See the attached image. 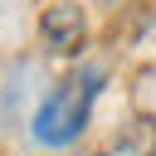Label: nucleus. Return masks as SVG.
I'll return each instance as SVG.
<instances>
[{
  "instance_id": "3",
  "label": "nucleus",
  "mask_w": 156,
  "mask_h": 156,
  "mask_svg": "<svg viewBox=\"0 0 156 156\" xmlns=\"http://www.w3.org/2000/svg\"><path fill=\"white\" fill-rule=\"evenodd\" d=\"M122 141L132 146V156H156V117H132Z\"/></svg>"
},
{
  "instance_id": "2",
  "label": "nucleus",
  "mask_w": 156,
  "mask_h": 156,
  "mask_svg": "<svg viewBox=\"0 0 156 156\" xmlns=\"http://www.w3.org/2000/svg\"><path fill=\"white\" fill-rule=\"evenodd\" d=\"M39 44L49 58H68L78 63L88 49V10L78 0H49L39 10Z\"/></svg>"
},
{
  "instance_id": "1",
  "label": "nucleus",
  "mask_w": 156,
  "mask_h": 156,
  "mask_svg": "<svg viewBox=\"0 0 156 156\" xmlns=\"http://www.w3.org/2000/svg\"><path fill=\"white\" fill-rule=\"evenodd\" d=\"M107 88V63L102 58H78L68 63L49 88L44 98L34 102L29 112V141L39 151H68L88 136V122H93V107Z\"/></svg>"
},
{
  "instance_id": "4",
  "label": "nucleus",
  "mask_w": 156,
  "mask_h": 156,
  "mask_svg": "<svg viewBox=\"0 0 156 156\" xmlns=\"http://www.w3.org/2000/svg\"><path fill=\"white\" fill-rule=\"evenodd\" d=\"M98 5H102V10H112V5H122V0H98Z\"/></svg>"
}]
</instances>
